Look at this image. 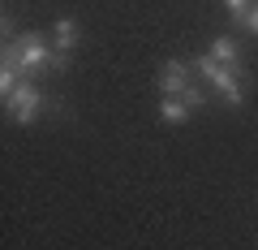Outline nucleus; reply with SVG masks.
<instances>
[{"mask_svg": "<svg viewBox=\"0 0 258 250\" xmlns=\"http://www.w3.org/2000/svg\"><path fill=\"white\" fill-rule=\"evenodd\" d=\"M0 61H9V65H18L22 74H39V69H52V61H56V47H47L43 43V35H35V30H26V35H18V39H9L5 43V56Z\"/></svg>", "mask_w": 258, "mask_h": 250, "instance_id": "nucleus-1", "label": "nucleus"}, {"mask_svg": "<svg viewBox=\"0 0 258 250\" xmlns=\"http://www.w3.org/2000/svg\"><path fill=\"white\" fill-rule=\"evenodd\" d=\"M194 69H198V74H203L207 82H211L215 91H220V99H224V104H241V99H245V91H241V69L220 65V61H215L211 52H207V56H198V61H194Z\"/></svg>", "mask_w": 258, "mask_h": 250, "instance_id": "nucleus-2", "label": "nucleus"}, {"mask_svg": "<svg viewBox=\"0 0 258 250\" xmlns=\"http://www.w3.org/2000/svg\"><path fill=\"white\" fill-rule=\"evenodd\" d=\"M39 104H43V91H39V86L30 82V78L18 86V91H9V95H5V112H9V117L18 121V125H30V121H35Z\"/></svg>", "mask_w": 258, "mask_h": 250, "instance_id": "nucleus-3", "label": "nucleus"}, {"mask_svg": "<svg viewBox=\"0 0 258 250\" xmlns=\"http://www.w3.org/2000/svg\"><path fill=\"white\" fill-rule=\"evenodd\" d=\"M52 47H56L52 69H64V65H69V52L78 47V22H74V18H56V26H52Z\"/></svg>", "mask_w": 258, "mask_h": 250, "instance_id": "nucleus-4", "label": "nucleus"}, {"mask_svg": "<svg viewBox=\"0 0 258 250\" xmlns=\"http://www.w3.org/2000/svg\"><path fill=\"white\" fill-rule=\"evenodd\" d=\"M189 86V65L185 61H168L164 74H159V95H181Z\"/></svg>", "mask_w": 258, "mask_h": 250, "instance_id": "nucleus-5", "label": "nucleus"}, {"mask_svg": "<svg viewBox=\"0 0 258 250\" xmlns=\"http://www.w3.org/2000/svg\"><path fill=\"white\" fill-rule=\"evenodd\" d=\"M211 56L220 61V65H232V69H241V52H237V39H228V35H220L211 43Z\"/></svg>", "mask_w": 258, "mask_h": 250, "instance_id": "nucleus-6", "label": "nucleus"}, {"mask_svg": "<svg viewBox=\"0 0 258 250\" xmlns=\"http://www.w3.org/2000/svg\"><path fill=\"white\" fill-rule=\"evenodd\" d=\"M159 112H164V121H168V125H181V121L185 117H189V104H185V99H176V95H164V104H159Z\"/></svg>", "mask_w": 258, "mask_h": 250, "instance_id": "nucleus-7", "label": "nucleus"}, {"mask_svg": "<svg viewBox=\"0 0 258 250\" xmlns=\"http://www.w3.org/2000/svg\"><path fill=\"white\" fill-rule=\"evenodd\" d=\"M224 5H228V13H232V18H245V13H249V5H254V0H224Z\"/></svg>", "mask_w": 258, "mask_h": 250, "instance_id": "nucleus-8", "label": "nucleus"}, {"mask_svg": "<svg viewBox=\"0 0 258 250\" xmlns=\"http://www.w3.org/2000/svg\"><path fill=\"white\" fill-rule=\"evenodd\" d=\"M176 99H185V104H189V108H198V104H203V99H207V95H203V91H198V86H185V91H181V95H176Z\"/></svg>", "mask_w": 258, "mask_h": 250, "instance_id": "nucleus-9", "label": "nucleus"}, {"mask_svg": "<svg viewBox=\"0 0 258 250\" xmlns=\"http://www.w3.org/2000/svg\"><path fill=\"white\" fill-rule=\"evenodd\" d=\"M241 26H245L249 35H258V5H249V13L241 18Z\"/></svg>", "mask_w": 258, "mask_h": 250, "instance_id": "nucleus-10", "label": "nucleus"}]
</instances>
